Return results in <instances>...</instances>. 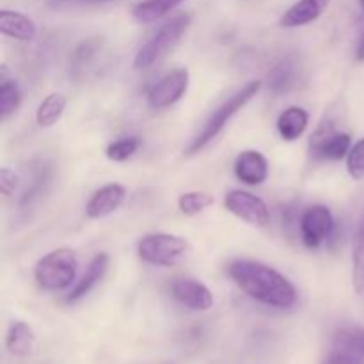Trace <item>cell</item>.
Instances as JSON below:
<instances>
[{"label":"cell","mask_w":364,"mask_h":364,"mask_svg":"<svg viewBox=\"0 0 364 364\" xmlns=\"http://www.w3.org/2000/svg\"><path fill=\"white\" fill-rule=\"evenodd\" d=\"M228 274L252 301L276 309H288L297 302V290L290 279L272 267L255 259H235Z\"/></svg>","instance_id":"6da1fadb"},{"label":"cell","mask_w":364,"mask_h":364,"mask_svg":"<svg viewBox=\"0 0 364 364\" xmlns=\"http://www.w3.org/2000/svg\"><path fill=\"white\" fill-rule=\"evenodd\" d=\"M259 89H262V82L259 80L249 82V84L244 85L240 91L235 92L231 98H228L226 102H224L223 105H220L219 109L208 117V121L203 124L199 134L192 139V142L187 148V155H196V153H199L201 149H205L206 146H208L210 142H212L213 139H215L217 135L226 128V124L230 123L231 117H233L238 110L244 109V107L247 105L256 95H258Z\"/></svg>","instance_id":"7a4b0ae2"},{"label":"cell","mask_w":364,"mask_h":364,"mask_svg":"<svg viewBox=\"0 0 364 364\" xmlns=\"http://www.w3.org/2000/svg\"><path fill=\"white\" fill-rule=\"evenodd\" d=\"M191 14L188 13H180L176 16H173L171 20H167L144 45L141 46L137 53H135L134 59V68L135 70H148L151 68L156 60L162 59L174 45L181 39V36L187 32V28L191 27Z\"/></svg>","instance_id":"3957f363"},{"label":"cell","mask_w":364,"mask_h":364,"mask_svg":"<svg viewBox=\"0 0 364 364\" xmlns=\"http://www.w3.org/2000/svg\"><path fill=\"white\" fill-rule=\"evenodd\" d=\"M78 259L71 249H55L34 267V279L43 290L59 291L71 287L77 277Z\"/></svg>","instance_id":"277c9868"},{"label":"cell","mask_w":364,"mask_h":364,"mask_svg":"<svg viewBox=\"0 0 364 364\" xmlns=\"http://www.w3.org/2000/svg\"><path fill=\"white\" fill-rule=\"evenodd\" d=\"M185 238L171 233L144 235L137 244V255L142 262L155 267H174L187 255Z\"/></svg>","instance_id":"5b68a950"},{"label":"cell","mask_w":364,"mask_h":364,"mask_svg":"<svg viewBox=\"0 0 364 364\" xmlns=\"http://www.w3.org/2000/svg\"><path fill=\"white\" fill-rule=\"evenodd\" d=\"M224 206L228 212L251 226L265 228L270 220L269 206L265 205V201L247 191H240V188L230 191L224 196Z\"/></svg>","instance_id":"8992f818"},{"label":"cell","mask_w":364,"mask_h":364,"mask_svg":"<svg viewBox=\"0 0 364 364\" xmlns=\"http://www.w3.org/2000/svg\"><path fill=\"white\" fill-rule=\"evenodd\" d=\"M364 363V329L343 327L336 331L323 364H363Z\"/></svg>","instance_id":"52a82bcc"},{"label":"cell","mask_w":364,"mask_h":364,"mask_svg":"<svg viewBox=\"0 0 364 364\" xmlns=\"http://www.w3.org/2000/svg\"><path fill=\"white\" fill-rule=\"evenodd\" d=\"M188 84H191V75L188 70L180 68V70H174L171 73H167L166 77L160 78L148 92V103L151 109L162 110L167 107L174 105L176 102H180L181 98L187 92Z\"/></svg>","instance_id":"ba28073f"},{"label":"cell","mask_w":364,"mask_h":364,"mask_svg":"<svg viewBox=\"0 0 364 364\" xmlns=\"http://www.w3.org/2000/svg\"><path fill=\"white\" fill-rule=\"evenodd\" d=\"M301 238L306 247L316 249L329 240L334 231V217L323 205L309 206L301 217Z\"/></svg>","instance_id":"9c48e42d"},{"label":"cell","mask_w":364,"mask_h":364,"mask_svg":"<svg viewBox=\"0 0 364 364\" xmlns=\"http://www.w3.org/2000/svg\"><path fill=\"white\" fill-rule=\"evenodd\" d=\"M352 148V139L348 134L336 132L333 124H323L311 137V155L318 160L345 159Z\"/></svg>","instance_id":"30bf717a"},{"label":"cell","mask_w":364,"mask_h":364,"mask_svg":"<svg viewBox=\"0 0 364 364\" xmlns=\"http://www.w3.org/2000/svg\"><path fill=\"white\" fill-rule=\"evenodd\" d=\"M171 291L180 304L192 311H208L213 306V295L208 287L191 277H180L174 281Z\"/></svg>","instance_id":"8fae6325"},{"label":"cell","mask_w":364,"mask_h":364,"mask_svg":"<svg viewBox=\"0 0 364 364\" xmlns=\"http://www.w3.org/2000/svg\"><path fill=\"white\" fill-rule=\"evenodd\" d=\"M235 176L245 185H262L269 178V162L263 153L256 149H245L235 160Z\"/></svg>","instance_id":"7c38bea8"},{"label":"cell","mask_w":364,"mask_h":364,"mask_svg":"<svg viewBox=\"0 0 364 364\" xmlns=\"http://www.w3.org/2000/svg\"><path fill=\"white\" fill-rule=\"evenodd\" d=\"M127 198V188L119 183H109L96 191L85 206V215L89 219H103L121 206Z\"/></svg>","instance_id":"4fadbf2b"},{"label":"cell","mask_w":364,"mask_h":364,"mask_svg":"<svg viewBox=\"0 0 364 364\" xmlns=\"http://www.w3.org/2000/svg\"><path fill=\"white\" fill-rule=\"evenodd\" d=\"M331 0H297L281 16L279 25L284 28H297L318 20L329 7Z\"/></svg>","instance_id":"5bb4252c"},{"label":"cell","mask_w":364,"mask_h":364,"mask_svg":"<svg viewBox=\"0 0 364 364\" xmlns=\"http://www.w3.org/2000/svg\"><path fill=\"white\" fill-rule=\"evenodd\" d=\"M107 269H109V255H107V252H98L96 256H92L87 269H85L84 276L75 283V287L71 288V291L68 294L66 302H77L80 301L82 297H85V295L103 279Z\"/></svg>","instance_id":"9a60e30c"},{"label":"cell","mask_w":364,"mask_h":364,"mask_svg":"<svg viewBox=\"0 0 364 364\" xmlns=\"http://www.w3.org/2000/svg\"><path fill=\"white\" fill-rule=\"evenodd\" d=\"M0 32L7 38L18 41H32L38 34V27L34 21L18 11L2 9L0 11Z\"/></svg>","instance_id":"2e32d148"},{"label":"cell","mask_w":364,"mask_h":364,"mask_svg":"<svg viewBox=\"0 0 364 364\" xmlns=\"http://www.w3.org/2000/svg\"><path fill=\"white\" fill-rule=\"evenodd\" d=\"M309 124V114L302 107H288L279 117H277V132L281 139L287 142L297 141L302 137Z\"/></svg>","instance_id":"e0dca14e"},{"label":"cell","mask_w":364,"mask_h":364,"mask_svg":"<svg viewBox=\"0 0 364 364\" xmlns=\"http://www.w3.org/2000/svg\"><path fill=\"white\" fill-rule=\"evenodd\" d=\"M36 343V334L32 327L25 322H13L6 334V348L13 355L25 358L32 352Z\"/></svg>","instance_id":"ac0fdd59"},{"label":"cell","mask_w":364,"mask_h":364,"mask_svg":"<svg viewBox=\"0 0 364 364\" xmlns=\"http://www.w3.org/2000/svg\"><path fill=\"white\" fill-rule=\"evenodd\" d=\"M181 2H185V0H142V2L135 4L132 14L141 23H153V21L169 14L173 9H176Z\"/></svg>","instance_id":"d6986e66"},{"label":"cell","mask_w":364,"mask_h":364,"mask_svg":"<svg viewBox=\"0 0 364 364\" xmlns=\"http://www.w3.org/2000/svg\"><path fill=\"white\" fill-rule=\"evenodd\" d=\"M68 100L66 96L60 92H52L46 96L41 103H39L38 110H36V121L41 128H50L63 117L64 110H66Z\"/></svg>","instance_id":"ffe728a7"},{"label":"cell","mask_w":364,"mask_h":364,"mask_svg":"<svg viewBox=\"0 0 364 364\" xmlns=\"http://www.w3.org/2000/svg\"><path fill=\"white\" fill-rule=\"evenodd\" d=\"M352 283L358 295L364 294V213L359 220L352 249Z\"/></svg>","instance_id":"44dd1931"},{"label":"cell","mask_w":364,"mask_h":364,"mask_svg":"<svg viewBox=\"0 0 364 364\" xmlns=\"http://www.w3.org/2000/svg\"><path fill=\"white\" fill-rule=\"evenodd\" d=\"M21 105V91L11 78L0 80V117L7 121Z\"/></svg>","instance_id":"7402d4cb"},{"label":"cell","mask_w":364,"mask_h":364,"mask_svg":"<svg viewBox=\"0 0 364 364\" xmlns=\"http://www.w3.org/2000/svg\"><path fill=\"white\" fill-rule=\"evenodd\" d=\"M213 203H215L213 196L206 194V192H185V194H181L180 198H178V208L181 210V213L192 217L205 212V210L210 208Z\"/></svg>","instance_id":"603a6c76"},{"label":"cell","mask_w":364,"mask_h":364,"mask_svg":"<svg viewBox=\"0 0 364 364\" xmlns=\"http://www.w3.org/2000/svg\"><path fill=\"white\" fill-rule=\"evenodd\" d=\"M295 80V66L290 60H283L277 66L272 68V71L269 73V87L270 91L281 95V92H287L288 89L294 85Z\"/></svg>","instance_id":"cb8c5ba5"},{"label":"cell","mask_w":364,"mask_h":364,"mask_svg":"<svg viewBox=\"0 0 364 364\" xmlns=\"http://www.w3.org/2000/svg\"><path fill=\"white\" fill-rule=\"evenodd\" d=\"M139 148H141V141L137 137H127L107 146L105 155L112 162H124V160L132 159Z\"/></svg>","instance_id":"d4e9b609"},{"label":"cell","mask_w":364,"mask_h":364,"mask_svg":"<svg viewBox=\"0 0 364 364\" xmlns=\"http://www.w3.org/2000/svg\"><path fill=\"white\" fill-rule=\"evenodd\" d=\"M347 171L352 180H364V137L359 139L347 155Z\"/></svg>","instance_id":"484cf974"},{"label":"cell","mask_w":364,"mask_h":364,"mask_svg":"<svg viewBox=\"0 0 364 364\" xmlns=\"http://www.w3.org/2000/svg\"><path fill=\"white\" fill-rule=\"evenodd\" d=\"M18 187V176L14 174V171H11L9 167H2L0 169V191H2L4 198H9Z\"/></svg>","instance_id":"4316f807"},{"label":"cell","mask_w":364,"mask_h":364,"mask_svg":"<svg viewBox=\"0 0 364 364\" xmlns=\"http://www.w3.org/2000/svg\"><path fill=\"white\" fill-rule=\"evenodd\" d=\"M96 50H98V41H87V43H82V45L78 46L77 52H75V55H73L75 63L82 64V63H84V60H87L89 57L95 55Z\"/></svg>","instance_id":"83f0119b"},{"label":"cell","mask_w":364,"mask_h":364,"mask_svg":"<svg viewBox=\"0 0 364 364\" xmlns=\"http://www.w3.org/2000/svg\"><path fill=\"white\" fill-rule=\"evenodd\" d=\"M355 57H358V60H364V36H363L361 43H359L358 50H355Z\"/></svg>","instance_id":"f1b7e54d"},{"label":"cell","mask_w":364,"mask_h":364,"mask_svg":"<svg viewBox=\"0 0 364 364\" xmlns=\"http://www.w3.org/2000/svg\"><path fill=\"white\" fill-rule=\"evenodd\" d=\"M359 4H361V7L364 9V0H359Z\"/></svg>","instance_id":"f546056e"}]
</instances>
